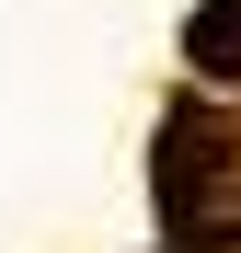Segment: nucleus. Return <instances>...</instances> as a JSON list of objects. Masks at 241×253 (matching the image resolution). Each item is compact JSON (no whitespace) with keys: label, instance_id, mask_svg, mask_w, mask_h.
Instances as JSON below:
<instances>
[]
</instances>
